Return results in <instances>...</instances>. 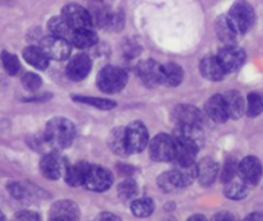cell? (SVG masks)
Segmentation results:
<instances>
[{"label": "cell", "instance_id": "6da1fadb", "mask_svg": "<svg viewBox=\"0 0 263 221\" xmlns=\"http://www.w3.org/2000/svg\"><path fill=\"white\" fill-rule=\"evenodd\" d=\"M44 136L51 148L64 149L73 143L76 128L68 118L54 117L46 123Z\"/></svg>", "mask_w": 263, "mask_h": 221}, {"label": "cell", "instance_id": "7a4b0ae2", "mask_svg": "<svg viewBox=\"0 0 263 221\" xmlns=\"http://www.w3.org/2000/svg\"><path fill=\"white\" fill-rule=\"evenodd\" d=\"M127 80L128 76L125 69L116 66H105L98 73L97 84L103 93L115 94L126 86Z\"/></svg>", "mask_w": 263, "mask_h": 221}, {"label": "cell", "instance_id": "3957f363", "mask_svg": "<svg viewBox=\"0 0 263 221\" xmlns=\"http://www.w3.org/2000/svg\"><path fill=\"white\" fill-rule=\"evenodd\" d=\"M228 17L238 33L248 32L252 26L254 25V20H256L253 8L248 3L244 2L234 4L229 12Z\"/></svg>", "mask_w": 263, "mask_h": 221}, {"label": "cell", "instance_id": "277c9868", "mask_svg": "<svg viewBox=\"0 0 263 221\" xmlns=\"http://www.w3.org/2000/svg\"><path fill=\"white\" fill-rule=\"evenodd\" d=\"M176 153V143L174 136L159 134L152 140L149 145V154L153 161L168 162L174 161Z\"/></svg>", "mask_w": 263, "mask_h": 221}, {"label": "cell", "instance_id": "5b68a950", "mask_svg": "<svg viewBox=\"0 0 263 221\" xmlns=\"http://www.w3.org/2000/svg\"><path fill=\"white\" fill-rule=\"evenodd\" d=\"M61 17L74 31L91 28L94 26L90 10L85 9L84 7H81L79 4H74V3L73 4H67L66 7H63Z\"/></svg>", "mask_w": 263, "mask_h": 221}, {"label": "cell", "instance_id": "8992f818", "mask_svg": "<svg viewBox=\"0 0 263 221\" xmlns=\"http://www.w3.org/2000/svg\"><path fill=\"white\" fill-rule=\"evenodd\" d=\"M126 140H127L128 153H140L144 151L149 140V134L145 125L140 121L131 122L126 127Z\"/></svg>", "mask_w": 263, "mask_h": 221}, {"label": "cell", "instance_id": "52a82bcc", "mask_svg": "<svg viewBox=\"0 0 263 221\" xmlns=\"http://www.w3.org/2000/svg\"><path fill=\"white\" fill-rule=\"evenodd\" d=\"M174 120L177 126L200 127L204 122V116L194 105L179 104L174 109Z\"/></svg>", "mask_w": 263, "mask_h": 221}, {"label": "cell", "instance_id": "ba28073f", "mask_svg": "<svg viewBox=\"0 0 263 221\" xmlns=\"http://www.w3.org/2000/svg\"><path fill=\"white\" fill-rule=\"evenodd\" d=\"M40 48L43 49L49 57V59L54 61H64L71 54V43L64 39L55 38V36H48L41 40Z\"/></svg>", "mask_w": 263, "mask_h": 221}, {"label": "cell", "instance_id": "9c48e42d", "mask_svg": "<svg viewBox=\"0 0 263 221\" xmlns=\"http://www.w3.org/2000/svg\"><path fill=\"white\" fill-rule=\"evenodd\" d=\"M113 184V176L109 170L100 166H91L86 176L85 187L92 192H104Z\"/></svg>", "mask_w": 263, "mask_h": 221}, {"label": "cell", "instance_id": "30bf717a", "mask_svg": "<svg viewBox=\"0 0 263 221\" xmlns=\"http://www.w3.org/2000/svg\"><path fill=\"white\" fill-rule=\"evenodd\" d=\"M217 58L220 59L225 72H235L240 68L246 62V53L243 49L238 48L236 45H226L221 49Z\"/></svg>", "mask_w": 263, "mask_h": 221}, {"label": "cell", "instance_id": "8fae6325", "mask_svg": "<svg viewBox=\"0 0 263 221\" xmlns=\"http://www.w3.org/2000/svg\"><path fill=\"white\" fill-rule=\"evenodd\" d=\"M238 172L241 177V181L246 182L247 185H256L261 180L263 167L258 158H256L253 156H249L246 157L239 163Z\"/></svg>", "mask_w": 263, "mask_h": 221}, {"label": "cell", "instance_id": "7c38bea8", "mask_svg": "<svg viewBox=\"0 0 263 221\" xmlns=\"http://www.w3.org/2000/svg\"><path fill=\"white\" fill-rule=\"evenodd\" d=\"M138 75L141 81L149 87L162 84V64L153 59H146L138 64Z\"/></svg>", "mask_w": 263, "mask_h": 221}, {"label": "cell", "instance_id": "4fadbf2b", "mask_svg": "<svg viewBox=\"0 0 263 221\" xmlns=\"http://www.w3.org/2000/svg\"><path fill=\"white\" fill-rule=\"evenodd\" d=\"M91 66L92 62L89 56H86V54H77V56H74L69 61L68 66H67V76L72 81H81V80H84L89 75Z\"/></svg>", "mask_w": 263, "mask_h": 221}, {"label": "cell", "instance_id": "5bb4252c", "mask_svg": "<svg viewBox=\"0 0 263 221\" xmlns=\"http://www.w3.org/2000/svg\"><path fill=\"white\" fill-rule=\"evenodd\" d=\"M80 211L74 202L68 199L59 200L50 210V221H77Z\"/></svg>", "mask_w": 263, "mask_h": 221}, {"label": "cell", "instance_id": "9a60e30c", "mask_svg": "<svg viewBox=\"0 0 263 221\" xmlns=\"http://www.w3.org/2000/svg\"><path fill=\"white\" fill-rule=\"evenodd\" d=\"M40 171L43 176L49 180H57L62 176V174H66L63 161L55 153L44 154L40 161Z\"/></svg>", "mask_w": 263, "mask_h": 221}, {"label": "cell", "instance_id": "2e32d148", "mask_svg": "<svg viewBox=\"0 0 263 221\" xmlns=\"http://www.w3.org/2000/svg\"><path fill=\"white\" fill-rule=\"evenodd\" d=\"M205 113L216 122H226L229 118V112L223 95L216 94L211 97L205 103Z\"/></svg>", "mask_w": 263, "mask_h": 221}, {"label": "cell", "instance_id": "e0dca14e", "mask_svg": "<svg viewBox=\"0 0 263 221\" xmlns=\"http://www.w3.org/2000/svg\"><path fill=\"white\" fill-rule=\"evenodd\" d=\"M200 73L203 77L211 80V81H220L223 79L226 75L225 69H223L222 64H221L220 59L217 57H205L200 62Z\"/></svg>", "mask_w": 263, "mask_h": 221}, {"label": "cell", "instance_id": "ac0fdd59", "mask_svg": "<svg viewBox=\"0 0 263 221\" xmlns=\"http://www.w3.org/2000/svg\"><path fill=\"white\" fill-rule=\"evenodd\" d=\"M90 167H91V164L86 163V162H77V163L67 167L66 174H64V179H66L67 184L71 185V187L85 185Z\"/></svg>", "mask_w": 263, "mask_h": 221}, {"label": "cell", "instance_id": "d6986e66", "mask_svg": "<svg viewBox=\"0 0 263 221\" xmlns=\"http://www.w3.org/2000/svg\"><path fill=\"white\" fill-rule=\"evenodd\" d=\"M174 172L176 181L180 188L187 187L192 184L198 177V164L197 163H182V164H174V169L171 170Z\"/></svg>", "mask_w": 263, "mask_h": 221}, {"label": "cell", "instance_id": "ffe728a7", "mask_svg": "<svg viewBox=\"0 0 263 221\" xmlns=\"http://www.w3.org/2000/svg\"><path fill=\"white\" fill-rule=\"evenodd\" d=\"M226 107H228L229 117L231 118H240L246 112V102L241 94L235 90H230L223 95Z\"/></svg>", "mask_w": 263, "mask_h": 221}, {"label": "cell", "instance_id": "44dd1931", "mask_svg": "<svg viewBox=\"0 0 263 221\" xmlns=\"http://www.w3.org/2000/svg\"><path fill=\"white\" fill-rule=\"evenodd\" d=\"M217 174L218 164L212 158H203L200 163L198 164V180L202 185L208 187V185L212 184L216 180Z\"/></svg>", "mask_w": 263, "mask_h": 221}, {"label": "cell", "instance_id": "7402d4cb", "mask_svg": "<svg viewBox=\"0 0 263 221\" xmlns=\"http://www.w3.org/2000/svg\"><path fill=\"white\" fill-rule=\"evenodd\" d=\"M216 32H217L218 39L226 45H234L236 38H238V32L235 31L234 26L231 25L230 20L228 15H221L216 22Z\"/></svg>", "mask_w": 263, "mask_h": 221}, {"label": "cell", "instance_id": "603a6c76", "mask_svg": "<svg viewBox=\"0 0 263 221\" xmlns=\"http://www.w3.org/2000/svg\"><path fill=\"white\" fill-rule=\"evenodd\" d=\"M23 58L28 64L37 69H45L49 64V57L40 46H27L23 50Z\"/></svg>", "mask_w": 263, "mask_h": 221}, {"label": "cell", "instance_id": "cb8c5ba5", "mask_svg": "<svg viewBox=\"0 0 263 221\" xmlns=\"http://www.w3.org/2000/svg\"><path fill=\"white\" fill-rule=\"evenodd\" d=\"M108 145L110 151L118 156L127 154V140H126V127H116L110 131L108 136Z\"/></svg>", "mask_w": 263, "mask_h": 221}, {"label": "cell", "instance_id": "d4e9b609", "mask_svg": "<svg viewBox=\"0 0 263 221\" xmlns=\"http://www.w3.org/2000/svg\"><path fill=\"white\" fill-rule=\"evenodd\" d=\"M184 79L182 68L176 63H166L162 66V84L167 86H177Z\"/></svg>", "mask_w": 263, "mask_h": 221}, {"label": "cell", "instance_id": "484cf974", "mask_svg": "<svg viewBox=\"0 0 263 221\" xmlns=\"http://www.w3.org/2000/svg\"><path fill=\"white\" fill-rule=\"evenodd\" d=\"M48 28L51 32V36H55V38H59V39H64V40L71 43V39H72V35H73L74 30H72V28L68 26V23H67L62 17L50 18L48 22Z\"/></svg>", "mask_w": 263, "mask_h": 221}, {"label": "cell", "instance_id": "4316f807", "mask_svg": "<svg viewBox=\"0 0 263 221\" xmlns=\"http://www.w3.org/2000/svg\"><path fill=\"white\" fill-rule=\"evenodd\" d=\"M98 43V36L91 28H85V30H76L72 35L71 44L80 49H86L95 45Z\"/></svg>", "mask_w": 263, "mask_h": 221}, {"label": "cell", "instance_id": "83f0119b", "mask_svg": "<svg viewBox=\"0 0 263 221\" xmlns=\"http://www.w3.org/2000/svg\"><path fill=\"white\" fill-rule=\"evenodd\" d=\"M131 211L136 217H148L153 213L154 203L151 198H140L131 203Z\"/></svg>", "mask_w": 263, "mask_h": 221}, {"label": "cell", "instance_id": "f1b7e54d", "mask_svg": "<svg viewBox=\"0 0 263 221\" xmlns=\"http://www.w3.org/2000/svg\"><path fill=\"white\" fill-rule=\"evenodd\" d=\"M225 195L230 199H243L248 195V188L243 181H230L225 187Z\"/></svg>", "mask_w": 263, "mask_h": 221}, {"label": "cell", "instance_id": "f546056e", "mask_svg": "<svg viewBox=\"0 0 263 221\" xmlns=\"http://www.w3.org/2000/svg\"><path fill=\"white\" fill-rule=\"evenodd\" d=\"M74 102L84 103L87 105H94V107L99 108V109H112L116 107V103L112 100L102 99V98H91V97H81V95H73L71 97Z\"/></svg>", "mask_w": 263, "mask_h": 221}, {"label": "cell", "instance_id": "4dcf8cb0", "mask_svg": "<svg viewBox=\"0 0 263 221\" xmlns=\"http://www.w3.org/2000/svg\"><path fill=\"white\" fill-rule=\"evenodd\" d=\"M247 102V115L249 117H257L263 112V97L258 93H251Z\"/></svg>", "mask_w": 263, "mask_h": 221}, {"label": "cell", "instance_id": "1f68e13d", "mask_svg": "<svg viewBox=\"0 0 263 221\" xmlns=\"http://www.w3.org/2000/svg\"><path fill=\"white\" fill-rule=\"evenodd\" d=\"M118 197L122 200H131L138 195L139 188L134 180H125L118 185Z\"/></svg>", "mask_w": 263, "mask_h": 221}, {"label": "cell", "instance_id": "d6a6232c", "mask_svg": "<svg viewBox=\"0 0 263 221\" xmlns=\"http://www.w3.org/2000/svg\"><path fill=\"white\" fill-rule=\"evenodd\" d=\"M2 61H3V66H4L5 71L8 72L9 75L14 76L17 75L18 72L21 71V64L20 61H18L17 57L12 53H8V51H3L2 54Z\"/></svg>", "mask_w": 263, "mask_h": 221}, {"label": "cell", "instance_id": "836d02e7", "mask_svg": "<svg viewBox=\"0 0 263 221\" xmlns=\"http://www.w3.org/2000/svg\"><path fill=\"white\" fill-rule=\"evenodd\" d=\"M158 185L162 190H164V192H172V190L179 189L180 188L176 181V177H175L174 172L172 171L163 172V174L158 177Z\"/></svg>", "mask_w": 263, "mask_h": 221}, {"label": "cell", "instance_id": "e575fe53", "mask_svg": "<svg viewBox=\"0 0 263 221\" xmlns=\"http://www.w3.org/2000/svg\"><path fill=\"white\" fill-rule=\"evenodd\" d=\"M22 85L25 86V89L30 90V91H35V90L40 89V86L43 85V79L39 75L28 72L22 77Z\"/></svg>", "mask_w": 263, "mask_h": 221}, {"label": "cell", "instance_id": "d590c367", "mask_svg": "<svg viewBox=\"0 0 263 221\" xmlns=\"http://www.w3.org/2000/svg\"><path fill=\"white\" fill-rule=\"evenodd\" d=\"M236 171H239V164H236V161L234 158L226 159L225 169L222 172V180L228 184V182L233 181L234 176H235Z\"/></svg>", "mask_w": 263, "mask_h": 221}, {"label": "cell", "instance_id": "8d00e7d4", "mask_svg": "<svg viewBox=\"0 0 263 221\" xmlns=\"http://www.w3.org/2000/svg\"><path fill=\"white\" fill-rule=\"evenodd\" d=\"M8 190L10 194L17 199H22L26 197V189L20 184V182H9L8 185Z\"/></svg>", "mask_w": 263, "mask_h": 221}, {"label": "cell", "instance_id": "74e56055", "mask_svg": "<svg viewBox=\"0 0 263 221\" xmlns=\"http://www.w3.org/2000/svg\"><path fill=\"white\" fill-rule=\"evenodd\" d=\"M13 221H40V216L33 211H21L14 216Z\"/></svg>", "mask_w": 263, "mask_h": 221}, {"label": "cell", "instance_id": "f35d334b", "mask_svg": "<svg viewBox=\"0 0 263 221\" xmlns=\"http://www.w3.org/2000/svg\"><path fill=\"white\" fill-rule=\"evenodd\" d=\"M95 221H121V218L117 215L110 212H103L97 216Z\"/></svg>", "mask_w": 263, "mask_h": 221}, {"label": "cell", "instance_id": "ab89813d", "mask_svg": "<svg viewBox=\"0 0 263 221\" xmlns=\"http://www.w3.org/2000/svg\"><path fill=\"white\" fill-rule=\"evenodd\" d=\"M212 221H236V220L230 212H226V211H223V212H218L217 215L213 216Z\"/></svg>", "mask_w": 263, "mask_h": 221}, {"label": "cell", "instance_id": "60d3db41", "mask_svg": "<svg viewBox=\"0 0 263 221\" xmlns=\"http://www.w3.org/2000/svg\"><path fill=\"white\" fill-rule=\"evenodd\" d=\"M244 221H263V215L261 213H251L244 218Z\"/></svg>", "mask_w": 263, "mask_h": 221}, {"label": "cell", "instance_id": "b9f144b4", "mask_svg": "<svg viewBox=\"0 0 263 221\" xmlns=\"http://www.w3.org/2000/svg\"><path fill=\"white\" fill-rule=\"evenodd\" d=\"M187 221H207V218L202 215H194L189 218Z\"/></svg>", "mask_w": 263, "mask_h": 221}]
</instances>
